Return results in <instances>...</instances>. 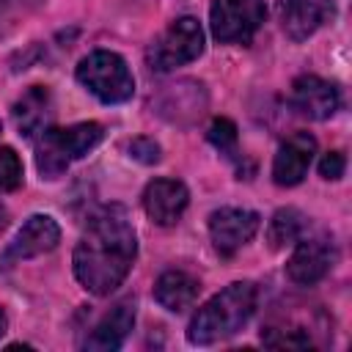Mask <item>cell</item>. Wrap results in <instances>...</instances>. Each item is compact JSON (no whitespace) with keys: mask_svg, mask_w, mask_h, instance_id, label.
<instances>
[{"mask_svg":"<svg viewBox=\"0 0 352 352\" xmlns=\"http://www.w3.org/2000/svg\"><path fill=\"white\" fill-rule=\"evenodd\" d=\"M6 324H8V322H6V314H3V308H0V336L6 333Z\"/></svg>","mask_w":352,"mask_h":352,"instance_id":"d4e9b609","label":"cell"},{"mask_svg":"<svg viewBox=\"0 0 352 352\" xmlns=\"http://www.w3.org/2000/svg\"><path fill=\"white\" fill-rule=\"evenodd\" d=\"M294 253L286 261V275L297 286L319 283L336 264V248L327 236H300Z\"/></svg>","mask_w":352,"mask_h":352,"instance_id":"52a82bcc","label":"cell"},{"mask_svg":"<svg viewBox=\"0 0 352 352\" xmlns=\"http://www.w3.org/2000/svg\"><path fill=\"white\" fill-rule=\"evenodd\" d=\"M77 80L104 104L126 102L135 94V77L126 60L107 50H96L85 55L77 66Z\"/></svg>","mask_w":352,"mask_h":352,"instance_id":"277c9868","label":"cell"},{"mask_svg":"<svg viewBox=\"0 0 352 352\" xmlns=\"http://www.w3.org/2000/svg\"><path fill=\"white\" fill-rule=\"evenodd\" d=\"M14 124L22 138L41 135L52 121V94L47 85H30L16 102H14Z\"/></svg>","mask_w":352,"mask_h":352,"instance_id":"2e32d148","label":"cell"},{"mask_svg":"<svg viewBox=\"0 0 352 352\" xmlns=\"http://www.w3.org/2000/svg\"><path fill=\"white\" fill-rule=\"evenodd\" d=\"M292 107L305 118L324 121L341 107V91L330 80H322L316 74H300L292 82Z\"/></svg>","mask_w":352,"mask_h":352,"instance_id":"30bf717a","label":"cell"},{"mask_svg":"<svg viewBox=\"0 0 352 352\" xmlns=\"http://www.w3.org/2000/svg\"><path fill=\"white\" fill-rule=\"evenodd\" d=\"M41 6V0H0V38L14 33Z\"/></svg>","mask_w":352,"mask_h":352,"instance_id":"ffe728a7","label":"cell"},{"mask_svg":"<svg viewBox=\"0 0 352 352\" xmlns=\"http://www.w3.org/2000/svg\"><path fill=\"white\" fill-rule=\"evenodd\" d=\"M256 297H258L256 286L248 280L226 286L220 294H214L209 302H204L198 308V314L192 316V322L187 327V341L198 344V346H209V344L231 338L253 316Z\"/></svg>","mask_w":352,"mask_h":352,"instance_id":"7a4b0ae2","label":"cell"},{"mask_svg":"<svg viewBox=\"0 0 352 352\" xmlns=\"http://www.w3.org/2000/svg\"><path fill=\"white\" fill-rule=\"evenodd\" d=\"M60 242V228L50 214H33L28 217V223L16 231L14 242L8 245V250L3 253V264L11 267L14 261H25V258H36L41 253H50L55 245Z\"/></svg>","mask_w":352,"mask_h":352,"instance_id":"8fae6325","label":"cell"},{"mask_svg":"<svg viewBox=\"0 0 352 352\" xmlns=\"http://www.w3.org/2000/svg\"><path fill=\"white\" fill-rule=\"evenodd\" d=\"M280 30L292 41H305L336 14V0H278L275 6Z\"/></svg>","mask_w":352,"mask_h":352,"instance_id":"9c48e42d","label":"cell"},{"mask_svg":"<svg viewBox=\"0 0 352 352\" xmlns=\"http://www.w3.org/2000/svg\"><path fill=\"white\" fill-rule=\"evenodd\" d=\"M209 143L220 154H226L228 160H236L239 148H236V126H234V121H228V118L212 121V126H209Z\"/></svg>","mask_w":352,"mask_h":352,"instance_id":"44dd1931","label":"cell"},{"mask_svg":"<svg viewBox=\"0 0 352 352\" xmlns=\"http://www.w3.org/2000/svg\"><path fill=\"white\" fill-rule=\"evenodd\" d=\"M204 110H206V91L201 82H192V80L165 85V91L157 99V113L176 124H190L201 118Z\"/></svg>","mask_w":352,"mask_h":352,"instance_id":"5bb4252c","label":"cell"},{"mask_svg":"<svg viewBox=\"0 0 352 352\" xmlns=\"http://www.w3.org/2000/svg\"><path fill=\"white\" fill-rule=\"evenodd\" d=\"M344 168H346V160H344L341 151H327L322 157V162H319V173L324 179H341L344 176Z\"/></svg>","mask_w":352,"mask_h":352,"instance_id":"cb8c5ba5","label":"cell"},{"mask_svg":"<svg viewBox=\"0 0 352 352\" xmlns=\"http://www.w3.org/2000/svg\"><path fill=\"white\" fill-rule=\"evenodd\" d=\"M22 184V162L14 148L0 146V190H16Z\"/></svg>","mask_w":352,"mask_h":352,"instance_id":"7402d4cb","label":"cell"},{"mask_svg":"<svg viewBox=\"0 0 352 352\" xmlns=\"http://www.w3.org/2000/svg\"><path fill=\"white\" fill-rule=\"evenodd\" d=\"M316 154V138L308 132H294L292 138H286L275 154L272 162V179L280 187H294L302 182V176L308 173V165Z\"/></svg>","mask_w":352,"mask_h":352,"instance_id":"7c38bea8","label":"cell"},{"mask_svg":"<svg viewBox=\"0 0 352 352\" xmlns=\"http://www.w3.org/2000/svg\"><path fill=\"white\" fill-rule=\"evenodd\" d=\"M261 344L272 349H305L311 346V336L302 327H264L261 330Z\"/></svg>","mask_w":352,"mask_h":352,"instance_id":"d6986e66","label":"cell"},{"mask_svg":"<svg viewBox=\"0 0 352 352\" xmlns=\"http://www.w3.org/2000/svg\"><path fill=\"white\" fill-rule=\"evenodd\" d=\"M129 157L138 160V162L154 165V162H160V143L151 140V138H135L129 143Z\"/></svg>","mask_w":352,"mask_h":352,"instance_id":"603a6c76","label":"cell"},{"mask_svg":"<svg viewBox=\"0 0 352 352\" xmlns=\"http://www.w3.org/2000/svg\"><path fill=\"white\" fill-rule=\"evenodd\" d=\"M132 327H135V302L124 300V302L113 305L96 322V327L91 330V336L85 338L82 346L91 349V352H113V349H118L126 341Z\"/></svg>","mask_w":352,"mask_h":352,"instance_id":"9a60e30c","label":"cell"},{"mask_svg":"<svg viewBox=\"0 0 352 352\" xmlns=\"http://www.w3.org/2000/svg\"><path fill=\"white\" fill-rule=\"evenodd\" d=\"M190 204V192L176 179H154L143 190V209L151 223L157 226H173Z\"/></svg>","mask_w":352,"mask_h":352,"instance_id":"4fadbf2b","label":"cell"},{"mask_svg":"<svg viewBox=\"0 0 352 352\" xmlns=\"http://www.w3.org/2000/svg\"><path fill=\"white\" fill-rule=\"evenodd\" d=\"M198 292H201L198 278H192L190 272H182V270H168L154 283V300L165 311H173V314L187 311L198 300Z\"/></svg>","mask_w":352,"mask_h":352,"instance_id":"e0dca14e","label":"cell"},{"mask_svg":"<svg viewBox=\"0 0 352 352\" xmlns=\"http://www.w3.org/2000/svg\"><path fill=\"white\" fill-rule=\"evenodd\" d=\"M138 256V236L121 204L102 206L74 248V275L91 294H110L124 283Z\"/></svg>","mask_w":352,"mask_h":352,"instance_id":"6da1fadb","label":"cell"},{"mask_svg":"<svg viewBox=\"0 0 352 352\" xmlns=\"http://www.w3.org/2000/svg\"><path fill=\"white\" fill-rule=\"evenodd\" d=\"M102 126L96 121H82L66 129L47 126L38 135L36 143V168L41 179H58L66 173V168L77 160H82L99 140H102Z\"/></svg>","mask_w":352,"mask_h":352,"instance_id":"3957f363","label":"cell"},{"mask_svg":"<svg viewBox=\"0 0 352 352\" xmlns=\"http://www.w3.org/2000/svg\"><path fill=\"white\" fill-rule=\"evenodd\" d=\"M204 52V30L195 16H182L170 22L148 47L146 60L154 72H170L195 60Z\"/></svg>","mask_w":352,"mask_h":352,"instance_id":"5b68a950","label":"cell"},{"mask_svg":"<svg viewBox=\"0 0 352 352\" xmlns=\"http://www.w3.org/2000/svg\"><path fill=\"white\" fill-rule=\"evenodd\" d=\"M302 228H305V217L297 209H292V206L278 209L267 226V242L272 250H283L302 236Z\"/></svg>","mask_w":352,"mask_h":352,"instance_id":"ac0fdd59","label":"cell"},{"mask_svg":"<svg viewBox=\"0 0 352 352\" xmlns=\"http://www.w3.org/2000/svg\"><path fill=\"white\" fill-rule=\"evenodd\" d=\"M264 14V0H214L209 11L212 33L223 44H250Z\"/></svg>","mask_w":352,"mask_h":352,"instance_id":"8992f818","label":"cell"},{"mask_svg":"<svg viewBox=\"0 0 352 352\" xmlns=\"http://www.w3.org/2000/svg\"><path fill=\"white\" fill-rule=\"evenodd\" d=\"M258 226H261V217L250 209L223 206L209 214V236L220 256H234L245 242L253 239Z\"/></svg>","mask_w":352,"mask_h":352,"instance_id":"ba28073f","label":"cell"}]
</instances>
